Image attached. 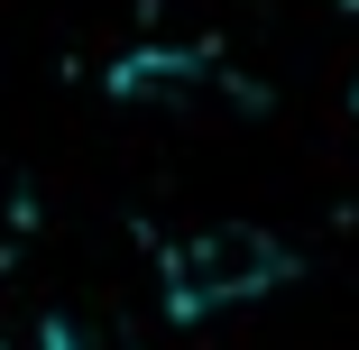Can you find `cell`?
<instances>
[{"instance_id": "6da1fadb", "label": "cell", "mask_w": 359, "mask_h": 350, "mask_svg": "<svg viewBox=\"0 0 359 350\" xmlns=\"http://www.w3.org/2000/svg\"><path fill=\"white\" fill-rule=\"evenodd\" d=\"M285 276H295V258H285V240L258 231V222H203V231L157 249V286H166L175 323H212L231 304H258V295L285 286Z\"/></svg>"}, {"instance_id": "7a4b0ae2", "label": "cell", "mask_w": 359, "mask_h": 350, "mask_svg": "<svg viewBox=\"0 0 359 350\" xmlns=\"http://www.w3.org/2000/svg\"><path fill=\"white\" fill-rule=\"evenodd\" d=\"M203 55H184V46H148V55H120L111 65V93L120 102H148V93H184V74H194Z\"/></svg>"}, {"instance_id": "3957f363", "label": "cell", "mask_w": 359, "mask_h": 350, "mask_svg": "<svg viewBox=\"0 0 359 350\" xmlns=\"http://www.w3.org/2000/svg\"><path fill=\"white\" fill-rule=\"evenodd\" d=\"M37 350H129V332L102 314V304H55L37 323Z\"/></svg>"}, {"instance_id": "277c9868", "label": "cell", "mask_w": 359, "mask_h": 350, "mask_svg": "<svg viewBox=\"0 0 359 350\" xmlns=\"http://www.w3.org/2000/svg\"><path fill=\"white\" fill-rule=\"evenodd\" d=\"M341 28H350V111H359V0H341Z\"/></svg>"}]
</instances>
